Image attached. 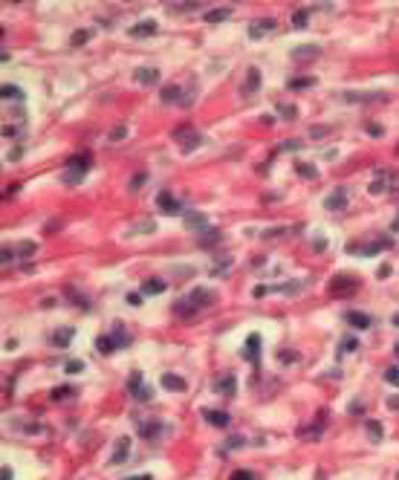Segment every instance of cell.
<instances>
[{
	"mask_svg": "<svg viewBox=\"0 0 399 480\" xmlns=\"http://www.w3.org/2000/svg\"><path fill=\"white\" fill-rule=\"evenodd\" d=\"M67 165H70V168L64 174V182H78L90 168V156H75V159H70Z\"/></svg>",
	"mask_w": 399,
	"mask_h": 480,
	"instance_id": "cell-1",
	"label": "cell"
},
{
	"mask_svg": "<svg viewBox=\"0 0 399 480\" xmlns=\"http://www.w3.org/2000/svg\"><path fill=\"white\" fill-rule=\"evenodd\" d=\"M156 203H159L162 214H179V211H182V205L177 203V197L171 194V191H162V194L156 197Z\"/></svg>",
	"mask_w": 399,
	"mask_h": 480,
	"instance_id": "cell-2",
	"label": "cell"
},
{
	"mask_svg": "<svg viewBox=\"0 0 399 480\" xmlns=\"http://www.w3.org/2000/svg\"><path fill=\"white\" fill-rule=\"evenodd\" d=\"M324 205H327V211H344V205H347V191L344 188H336L333 194L324 200Z\"/></svg>",
	"mask_w": 399,
	"mask_h": 480,
	"instance_id": "cell-3",
	"label": "cell"
},
{
	"mask_svg": "<svg viewBox=\"0 0 399 480\" xmlns=\"http://www.w3.org/2000/svg\"><path fill=\"white\" fill-rule=\"evenodd\" d=\"M347 289H356V278L336 275L333 281H330V292H347Z\"/></svg>",
	"mask_w": 399,
	"mask_h": 480,
	"instance_id": "cell-4",
	"label": "cell"
},
{
	"mask_svg": "<svg viewBox=\"0 0 399 480\" xmlns=\"http://www.w3.org/2000/svg\"><path fill=\"white\" fill-rule=\"evenodd\" d=\"M257 87H260V70H257V67H249V70H246V84H243V93H246V96H252Z\"/></svg>",
	"mask_w": 399,
	"mask_h": 480,
	"instance_id": "cell-5",
	"label": "cell"
},
{
	"mask_svg": "<svg viewBox=\"0 0 399 480\" xmlns=\"http://www.w3.org/2000/svg\"><path fill=\"white\" fill-rule=\"evenodd\" d=\"M275 29V20H255L252 23V29H249V38H260V35H266V32H272Z\"/></svg>",
	"mask_w": 399,
	"mask_h": 480,
	"instance_id": "cell-6",
	"label": "cell"
},
{
	"mask_svg": "<svg viewBox=\"0 0 399 480\" xmlns=\"http://www.w3.org/2000/svg\"><path fill=\"white\" fill-rule=\"evenodd\" d=\"M156 32V20H139L136 26L130 29V35L133 38H142V35H153Z\"/></svg>",
	"mask_w": 399,
	"mask_h": 480,
	"instance_id": "cell-7",
	"label": "cell"
},
{
	"mask_svg": "<svg viewBox=\"0 0 399 480\" xmlns=\"http://www.w3.org/2000/svg\"><path fill=\"white\" fill-rule=\"evenodd\" d=\"M203 417L211 422V425H217V428H226L229 425V414L226 411H203Z\"/></svg>",
	"mask_w": 399,
	"mask_h": 480,
	"instance_id": "cell-8",
	"label": "cell"
},
{
	"mask_svg": "<svg viewBox=\"0 0 399 480\" xmlns=\"http://www.w3.org/2000/svg\"><path fill=\"white\" fill-rule=\"evenodd\" d=\"M214 391H223L226 396H234V376H231V374L220 376V379L214 382Z\"/></svg>",
	"mask_w": 399,
	"mask_h": 480,
	"instance_id": "cell-9",
	"label": "cell"
},
{
	"mask_svg": "<svg viewBox=\"0 0 399 480\" xmlns=\"http://www.w3.org/2000/svg\"><path fill=\"white\" fill-rule=\"evenodd\" d=\"M347 321H350V324H353L356 330H367L370 327V315H364V312H347Z\"/></svg>",
	"mask_w": 399,
	"mask_h": 480,
	"instance_id": "cell-10",
	"label": "cell"
},
{
	"mask_svg": "<svg viewBox=\"0 0 399 480\" xmlns=\"http://www.w3.org/2000/svg\"><path fill=\"white\" fill-rule=\"evenodd\" d=\"M162 388H168V391H185V379H179L174 374H165L162 376Z\"/></svg>",
	"mask_w": 399,
	"mask_h": 480,
	"instance_id": "cell-11",
	"label": "cell"
},
{
	"mask_svg": "<svg viewBox=\"0 0 399 480\" xmlns=\"http://www.w3.org/2000/svg\"><path fill=\"white\" fill-rule=\"evenodd\" d=\"M0 96H3V101H20V98H23V90L15 87V84H3Z\"/></svg>",
	"mask_w": 399,
	"mask_h": 480,
	"instance_id": "cell-12",
	"label": "cell"
},
{
	"mask_svg": "<svg viewBox=\"0 0 399 480\" xmlns=\"http://www.w3.org/2000/svg\"><path fill=\"white\" fill-rule=\"evenodd\" d=\"M257 341H260V338H257V333H252V336L246 338V359L249 362H257Z\"/></svg>",
	"mask_w": 399,
	"mask_h": 480,
	"instance_id": "cell-13",
	"label": "cell"
},
{
	"mask_svg": "<svg viewBox=\"0 0 399 480\" xmlns=\"http://www.w3.org/2000/svg\"><path fill=\"white\" fill-rule=\"evenodd\" d=\"M96 347H98V353H113L116 350V341H113V336H98L96 338Z\"/></svg>",
	"mask_w": 399,
	"mask_h": 480,
	"instance_id": "cell-14",
	"label": "cell"
},
{
	"mask_svg": "<svg viewBox=\"0 0 399 480\" xmlns=\"http://www.w3.org/2000/svg\"><path fill=\"white\" fill-rule=\"evenodd\" d=\"M162 289H165V281H156V278H153V281H145V284H142V292H145V295H159Z\"/></svg>",
	"mask_w": 399,
	"mask_h": 480,
	"instance_id": "cell-15",
	"label": "cell"
},
{
	"mask_svg": "<svg viewBox=\"0 0 399 480\" xmlns=\"http://www.w3.org/2000/svg\"><path fill=\"white\" fill-rule=\"evenodd\" d=\"M127 451H130V440H127V437H122V440H119V448H116V454H113V460H110V463L124 460V457H127Z\"/></svg>",
	"mask_w": 399,
	"mask_h": 480,
	"instance_id": "cell-16",
	"label": "cell"
},
{
	"mask_svg": "<svg viewBox=\"0 0 399 480\" xmlns=\"http://www.w3.org/2000/svg\"><path fill=\"white\" fill-rule=\"evenodd\" d=\"M72 333H75V327H64L61 333H55V336H52V341H55L58 347H64V344H67V341L72 338Z\"/></svg>",
	"mask_w": 399,
	"mask_h": 480,
	"instance_id": "cell-17",
	"label": "cell"
},
{
	"mask_svg": "<svg viewBox=\"0 0 399 480\" xmlns=\"http://www.w3.org/2000/svg\"><path fill=\"white\" fill-rule=\"evenodd\" d=\"M229 18V9H211V12H205V20L208 23H220V20H226Z\"/></svg>",
	"mask_w": 399,
	"mask_h": 480,
	"instance_id": "cell-18",
	"label": "cell"
},
{
	"mask_svg": "<svg viewBox=\"0 0 399 480\" xmlns=\"http://www.w3.org/2000/svg\"><path fill=\"white\" fill-rule=\"evenodd\" d=\"M136 78L142 81V84H153V81H159V72L156 70H139L136 72Z\"/></svg>",
	"mask_w": 399,
	"mask_h": 480,
	"instance_id": "cell-19",
	"label": "cell"
},
{
	"mask_svg": "<svg viewBox=\"0 0 399 480\" xmlns=\"http://www.w3.org/2000/svg\"><path fill=\"white\" fill-rule=\"evenodd\" d=\"M185 226H188V229L200 231V229H205V217H203V214H191V217L185 220Z\"/></svg>",
	"mask_w": 399,
	"mask_h": 480,
	"instance_id": "cell-20",
	"label": "cell"
},
{
	"mask_svg": "<svg viewBox=\"0 0 399 480\" xmlns=\"http://www.w3.org/2000/svg\"><path fill=\"white\" fill-rule=\"evenodd\" d=\"M307 20H310V12H307V9H298V12L292 15V23H295L298 29H301V26H307Z\"/></svg>",
	"mask_w": 399,
	"mask_h": 480,
	"instance_id": "cell-21",
	"label": "cell"
},
{
	"mask_svg": "<svg viewBox=\"0 0 399 480\" xmlns=\"http://www.w3.org/2000/svg\"><path fill=\"white\" fill-rule=\"evenodd\" d=\"M177 96H179V87H174V84L162 90V101H177Z\"/></svg>",
	"mask_w": 399,
	"mask_h": 480,
	"instance_id": "cell-22",
	"label": "cell"
},
{
	"mask_svg": "<svg viewBox=\"0 0 399 480\" xmlns=\"http://www.w3.org/2000/svg\"><path fill=\"white\" fill-rule=\"evenodd\" d=\"M315 84V78H292L289 81V87L292 90H298V87H312Z\"/></svg>",
	"mask_w": 399,
	"mask_h": 480,
	"instance_id": "cell-23",
	"label": "cell"
},
{
	"mask_svg": "<svg viewBox=\"0 0 399 480\" xmlns=\"http://www.w3.org/2000/svg\"><path fill=\"white\" fill-rule=\"evenodd\" d=\"M81 370H84V362H78V359H75V362H67V374L70 376L81 374Z\"/></svg>",
	"mask_w": 399,
	"mask_h": 480,
	"instance_id": "cell-24",
	"label": "cell"
},
{
	"mask_svg": "<svg viewBox=\"0 0 399 480\" xmlns=\"http://www.w3.org/2000/svg\"><path fill=\"white\" fill-rule=\"evenodd\" d=\"M341 350H344V353H353V350H359V341H356V338H344V341H341Z\"/></svg>",
	"mask_w": 399,
	"mask_h": 480,
	"instance_id": "cell-25",
	"label": "cell"
},
{
	"mask_svg": "<svg viewBox=\"0 0 399 480\" xmlns=\"http://www.w3.org/2000/svg\"><path fill=\"white\" fill-rule=\"evenodd\" d=\"M70 388H55V391H52V399L55 402H61V399H67V396H70Z\"/></svg>",
	"mask_w": 399,
	"mask_h": 480,
	"instance_id": "cell-26",
	"label": "cell"
},
{
	"mask_svg": "<svg viewBox=\"0 0 399 480\" xmlns=\"http://www.w3.org/2000/svg\"><path fill=\"white\" fill-rule=\"evenodd\" d=\"M385 382H390V385H399V367H390L388 374H385Z\"/></svg>",
	"mask_w": 399,
	"mask_h": 480,
	"instance_id": "cell-27",
	"label": "cell"
},
{
	"mask_svg": "<svg viewBox=\"0 0 399 480\" xmlns=\"http://www.w3.org/2000/svg\"><path fill=\"white\" fill-rule=\"evenodd\" d=\"M139 385H142V374H133V376H130V391H133V393H139V391H142Z\"/></svg>",
	"mask_w": 399,
	"mask_h": 480,
	"instance_id": "cell-28",
	"label": "cell"
},
{
	"mask_svg": "<svg viewBox=\"0 0 399 480\" xmlns=\"http://www.w3.org/2000/svg\"><path fill=\"white\" fill-rule=\"evenodd\" d=\"M127 304L139 307V304H142V295H139V292H127Z\"/></svg>",
	"mask_w": 399,
	"mask_h": 480,
	"instance_id": "cell-29",
	"label": "cell"
},
{
	"mask_svg": "<svg viewBox=\"0 0 399 480\" xmlns=\"http://www.w3.org/2000/svg\"><path fill=\"white\" fill-rule=\"evenodd\" d=\"M231 480H252V471H234Z\"/></svg>",
	"mask_w": 399,
	"mask_h": 480,
	"instance_id": "cell-30",
	"label": "cell"
},
{
	"mask_svg": "<svg viewBox=\"0 0 399 480\" xmlns=\"http://www.w3.org/2000/svg\"><path fill=\"white\" fill-rule=\"evenodd\" d=\"M142 179H145V174H136V177H133V182H130V191H136V188L142 185Z\"/></svg>",
	"mask_w": 399,
	"mask_h": 480,
	"instance_id": "cell-31",
	"label": "cell"
},
{
	"mask_svg": "<svg viewBox=\"0 0 399 480\" xmlns=\"http://www.w3.org/2000/svg\"><path fill=\"white\" fill-rule=\"evenodd\" d=\"M367 431H370V434L376 437V440H379V437H382V428L376 425V422H370V425H367Z\"/></svg>",
	"mask_w": 399,
	"mask_h": 480,
	"instance_id": "cell-32",
	"label": "cell"
},
{
	"mask_svg": "<svg viewBox=\"0 0 399 480\" xmlns=\"http://www.w3.org/2000/svg\"><path fill=\"white\" fill-rule=\"evenodd\" d=\"M298 171H301L304 177H315V174H318V171H315V168H307V165H301V168H298Z\"/></svg>",
	"mask_w": 399,
	"mask_h": 480,
	"instance_id": "cell-33",
	"label": "cell"
},
{
	"mask_svg": "<svg viewBox=\"0 0 399 480\" xmlns=\"http://www.w3.org/2000/svg\"><path fill=\"white\" fill-rule=\"evenodd\" d=\"M87 41V32H78V35H72V44H84Z\"/></svg>",
	"mask_w": 399,
	"mask_h": 480,
	"instance_id": "cell-34",
	"label": "cell"
},
{
	"mask_svg": "<svg viewBox=\"0 0 399 480\" xmlns=\"http://www.w3.org/2000/svg\"><path fill=\"white\" fill-rule=\"evenodd\" d=\"M0 480H12V469H6V466H3V474H0Z\"/></svg>",
	"mask_w": 399,
	"mask_h": 480,
	"instance_id": "cell-35",
	"label": "cell"
},
{
	"mask_svg": "<svg viewBox=\"0 0 399 480\" xmlns=\"http://www.w3.org/2000/svg\"><path fill=\"white\" fill-rule=\"evenodd\" d=\"M127 480H151L148 474H139V477H127Z\"/></svg>",
	"mask_w": 399,
	"mask_h": 480,
	"instance_id": "cell-36",
	"label": "cell"
},
{
	"mask_svg": "<svg viewBox=\"0 0 399 480\" xmlns=\"http://www.w3.org/2000/svg\"><path fill=\"white\" fill-rule=\"evenodd\" d=\"M393 324H396V327H399V315H393Z\"/></svg>",
	"mask_w": 399,
	"mask_h": 480,
	"instance_id": "cell-37",
	"label": "cell"
},
{
	"mask_svg": "<svg viewBox=\"0 0 399 480\" xmlns=\"http://www.w3.org/2000/svg\"><path fill=\"white\" fill-rule=\"evenodd\" d=\"M393 229H399V217H396V220H393Z\"/></svg>",
	"mask_w": 399,
	"mask_h": 480,
	"instance_id": "cell-38",
	"label": "cell"
},
{
	"mask_svg": "<svg viewBox=\"0 0 399 480\" xmlns=\"http://www.w3.org/2000/svg\"><path fill=\"white\" fill-rule=\"evenodd\" d=\"M393 350H396V356H399V344H396V347H393Z\"/></svg>",
	"mask_w": 399,
	"mask_h": 480,
	"instance_id": "cell-39",
	"label": "cell"
}]
</instances>
